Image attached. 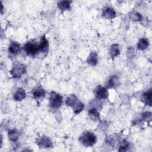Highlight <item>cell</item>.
Returning <instances> with one entry per match:
<instances>
[{"label": "cell", "mask_w": 152, "mask_h": 152, "mask_svg": "<svg viewBox=\"0 0 152 152\" xmlns=\"http://www.w3.org/2000/svg\"><path fill=\"white\" fill-rule=\"evenodd\" d=\"M80 141L86 147L93 145L97 141L96 136L90 131H86L79 138Z\"/></svg>", "instance_id": "obj_1"}, {"label": "cell", "mask_w": 152, "mask_h": 152, "mask_svg": "<svg viewBox=\"0 0 152 152\" xmlns=\"http://www.w3.org/2000/svg\"><path fill=\"white\" fill-rule=\"evenodd\" d=\"M62 96L55 91H52L49 97V104L51 109H59L62 104Z\"/></svg>", "instance_id": "obj_2"}, {"label": "cell", "mask_w": 152, "mask_h": 152, "mask_svg": "<svg viewBox=\"0 0 152 152\" xmlns=\"http://www.w3.org/2000/svg\"><path fill=\"white\" fill-rule=\"evenodd\" d=\"M23 49L27 55L30 56H34L40 52L39 49V43L37 44L34 41L27 42L24 45Z\"/></svg>", "instance_id": "obj_3"}, {"label": "cell", "mask_w": 152, "mask_h": 152, "mask_svg": "<svg viewBox=\"0 0 152 152\" xmlns=\"http://www.w3.org/2000/svg\"><path fill=\"white\" fill-rule=\"evenodd\" d=\"M26 68L23 64H15L10 71L11 74L14 78H18L21 77L23 74L26 73Z\"/></svg>", "instance_id": "obj_4"}, {"label": "cell", "mask_w": 152, "mask_h": 152, "mask_svg": "<svg viewBox=\"0 0 152 152\" xmlns=\"http://www.w3.org/2000/svg\"><path fill=\"white\" fill-rule=\"evenodd\" d=\"M36 143L40 148H49L53 147L52 141L50 138L45 135L39 137L36 140Z\"/></svg>", "instance_id": "obj_5"}, {"label": "cell", "mask_w": 152, "mask_h": 152, "mask_svg": "<svg viewBox=\"0 0 152 152\" xmlns=\"http://www.w3.org/2000/svg\"><path fill=\"white\" fill-rule=\"evenodd\" d=\"M96 97L99 100L106 99L108 96V92L106 87L102 86H98L94 91Z\"/></svg>", "instance_id": "obj_6"}, {"label": "cell", "mask_w": 152, "mask_h": 152, "mask_svg": "<svg viewBox=\"0 0 152 152\" xmlns=\"http://www.w3.org/2000/svg\"><path fill=\"white\" fill-rule=\"evenodd\" d=\"M102 16L106 19H112L116 16V11L111 7H106L102 11Z\"/></svg>", "instance_id": "obj_7"}, {"label": "cell", "mask_w": 152, "mask_h": 152, "mask_svg": "<svg viewBox=\"0 0 152 152\" xmlns=\"http://www.w3.org/2000/svg\"><path fill=\"white\" fill-rule=\"evenodd\" d=\"M21 51L20 45L16 42H11L8 46V52L12 55H17Z\"/></svg>", "instance_id": "obj_8"}, {"label": "cell", "mask_w": 152, "mask_h": 152, "mask_svg": "<svg viewBox=\"0 0 152 152\" xmlns=\"http://www.w3.org/2000/svg\"><path fill=\"white\" fill-rule=\"evenodd\" d=\"M49 42L45 36H43L40 38V42L39 43V51L42 52H47L48 51Z\"/></svg>", "instance_id": "obj_9"}, {"label": "cell", "mask_w": 152, "mask_h": 152, "mask_svg": "<svg viewBox=\"0 0 152 152\" xmlns=\"http://www.w3.org/2000/svg\"><path fill=\"white\" fill-rule=\"evenodd\" d=\"M151 90H149L144 92L141 95V100L146 104L150 106H151Z\"/></svg>", "instance_id": "obj_10"}, {"label": "cell", "mask_w": 152, "mask_h": 152, "mask_svg": "<svg viewBox=\"0 0 152 152\" xmlns=\"http://www.w3.org/2000/svg\"><path fill=\"white\" fill-rule=\"evenodd\" d=\"M26 97V93L25 90L22 88H18L14 94V99L16 101H21Z\"/></svg>", "instance_id": "obj_11"}, {"label": "cell", "mask_w": 152, "mask_h": 152, "mask_svg": "<svg viewBox=\"0 0 152 152\" xmlns=\"http://www.w3.org/2000/svg\"><path fill=\"white\" fill-rule=\"evenodd\" d=\"M32 95L35 99H40L45 96V91L41 87H37L33 89Z\"/></svg>", "instance_id": "obj_12"}, {"label": "cell", "mask_w": 152, "mask_h": 152, "mask_svg": "<svg viewBox=\"0 0 152 152\" xmlns=\"http://www.w3.org/2000/svg\"><path fill=\"white\" fill-rule=\"evenodd\" d=\"M119 85V79L116 75L111 76L106 83L107 88H114Z\"/></svg>", "instance_id": "obj_13"}, {"label": "cell", "mask_w": 152, "mask_h": 152, "mask_svg": "<svg viewBox=\"0 0 152 152\" xmlns=\"http://www.w3.org/2000/svg\"><path fill=\"white\" fill-rule=\"evenodd\" d=\"M87 62L91 66H95L97 65L98 62V59L97 54L96 52H92L90 53L89 56L87 58Z\"/></svg>", "instance_id": "obj_14"}, {"label": "cell", "mask_w": 152, "mask_h": 152, "mask_svg": "<svg viewBox=\"0 0 152 152\" xmlns=\"http://www.w3.org/2000/svg\"><path fill=\"white\" fill-rule=\"evenodd\" d=\"M88 115L89 118L94 121H96L100 119V114L97 109L95 107H92L88 111Z\"/></svg>", "instance_id": "obj_15"}, {"label": "cell", "mask_w": 152, "mask_h": 152, "mask_svg": "<svg viewBox=\"0 0 152 152\" xmlns=\"http://www.w3.org/2000/svg\"><path fill=\"white\" fill-rule=\"evenodd\" d=\"M148 46H149L148 40L145 37H142L138 41V43L137 44V48L139 50H143L146 49L148 47Z\"/></svg>", "instance_id": "obj_16"}, {"label": "cell", "mask_w": 152, "mask_h": 152, "mask_svg": "<svg viewBox=\"0 0 152 152\" xmlns=\"http://www.w3.org/2000/svg\"><path fill=\"white\" fill-rule=\"evenodd\" d=\"M71 1H61L58 3V7L62 11L69 10L71 9Z\"/></svg>", "instance_id": "obj_17"}, {"label": "cell", "mask_w": 152, "mask_h": 152, "mask_svg": "<svg viewBox=\"0 0 152 152\" xmlns=\"http://www.w3.org/2000/svg\"><path fill=\"white\" fill-rule=\"evenodd\" d=\"M79 100L78 99L77 97L74 95V94H71L70 96H69L65 100V103L66 105L70 106L71 107H72Z\"/></svg>", "instance_id": "obj_18"}, {"label": "cell", "mask_w": 152, "mask_h": 152, "mask_svg": "<svg viewBox=\"0 0 152 152\" xmlns=\"http://www.w3.org/2000/svg\"><path fill=\"white\" fill-rule=\"evenodd\" d=\"M109 53L112 58H115L120 53L119 46L118 44L112 45L109 49Z\"/></svg>", "instance_id": "obj_19"}, {"label": "cell", "mask_w": 152, "mask_h": 152, "mask_svg": "<svg viewBox=\"0 0 152 152\" xmlns=\"http://www.w3.org/2000/svg\"><path fill=\"white\" fill-rule=\"evenodd\" d=\"M8 135V137H9V139L10 141H11L12 142H15L19 137V132L15 129H11V130L9 131Z\"/></svg>", "instance_id": "obj_20"}, {"label": "cell", "mask_w": 152, "mask_h": 152, "mask_svg": "<svg viewBox=\"0 0 152 152\" xmlns=\"http://www.w3.org/2000/svg\"><path fill=\"white\" fill-rule=\"evenodd\" d=\"M84 104L81 101L78 100L77 103L72 108L73 109L75 114H78L84 109Z\"/></svg>", "instance_id": "obj_21"}, {"label": "cell", "mask_w": 152, "mask_h": 152, "mask_svg": "<svg viewBox=\"0 0 152 152\" xmlns=\"http://www.w3.org/2000/svg\"><path fill=\"white\" fill-rule=\"evenodd\" d=\"M129 148V142L126 140H124L119 143L118 151H127Z\"/></svg>", "instance_id": "obj_22"}, {"label": "cell", "mask_w": 152, "mask_h": 152, "mask_svg": "<svg viewBox=\"0 0 152 152\" xmlns=\"http://www.w3.org/2000/svg\"><path fill=\"white\" fill-rule=\"evenodd\" d=\"M131 18L135 21H140L142 19V15L138 12H133L132 14H131Z\"/></svg>", "instance_id": "obj_23"}, {"label": "cell", "mask_w": 152, "mask_h": 152, "mask_svg": "<svg viewBox=\"0 0 152 152\" xmlns=\"http://www.w3.org/2000/svg\"><path fill=\"white\" fill-rule=\"evenodd\" d=\"M151 112H145L144 113H142V119L143 120H148V119H151Z\"/></svg>", "instance_id": "obj_24"}]
</instances>
